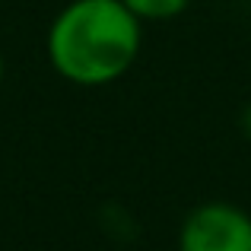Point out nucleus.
<instances>
[{
    "label": "nucleus",
    "instance_id": "f257e3e1",
    "mask_svg": "<svg viewBox=\"0 0 251 251\" xmlns=\"http://www.w3.org/2000/svg\"><path fill=\"white\" fill-rule=\"evenodd\" d=\"M140 48L143 23L124 0H70L45 35L54 74L83 89L118 83L137 64Z\"/></svg>",
    "mask_w": 251,
    "mask_h": 251
},
{
    "label": "nucleus",
    "instance_id": "f03ea898",
    "mask_svg": "<svg viewBox=\"0 0 251 251\" xmlns=\"http://www.w3.org/2000/svg\"><path fill=\"white\" fill-rule=\"evenodd\" d=\"M178 251H251V216L229 201L197 203L178 226Z\"/></svg>",
    "mask_w": 251,
    "mask_h": 251
},
{
    "label": "nucleus",
    "instance_id": "7ed1b4c3",
    "mask_svg": "<svg viewBox=\"0 0 251 251\" xmlns=\"http://www.w3.org/2000/svg\"><path fill=\"white\" fill-rule=\"evenodd\" d=\"M194 0H124L130 13L140 23H162V19H175L181 16Z\"/></svg>",
    "mask_w": 251,
    "mask_h": 251
},
{
    "label": "nucleus",
    "instance_id": "20e7f679",
    "mask_svg": "<svg viewBox=\"0 0 251 251\" xmlns=\"http://www.w3.org/2000/svg\"><path fill=\"white\" fill-rule=\"evenodd\" d=\"M239 124H242V134H245L248 140H251V105H248L245 111H242V121H239Z\"/></svg>",
    "mask_w": 251,
    "mask_h": 251
},
{
    "label": "nucleus",
    "instance_id": "39448f33",
    "mask_svg": "<svg viewBox=\"0 0 251 251\" xmlns=\"http://www.w3.org/2000/svg\"><path fill=\"white\" fill-rule=\"evenodd\" d=\"M3 74H6V64H3V51H0V86H3Z\"/></svg>",
    "mask_w": 251,
    "mask_h": 251
}]
</instances>
